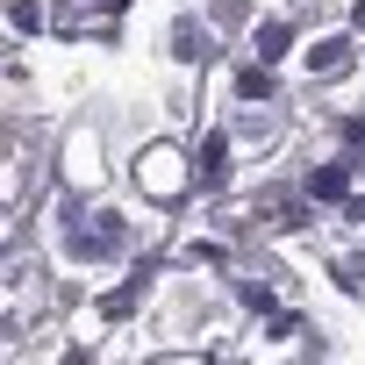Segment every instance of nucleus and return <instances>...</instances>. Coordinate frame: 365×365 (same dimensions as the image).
I'll return each mask as SVG.
<instances>
[]
</instances>
